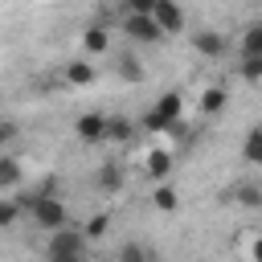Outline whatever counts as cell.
<instances>
[{
	"label": "cell",
	"instance_id": "6da1fadb",
	"mask_svg": "<svg viewBox=\"0 0 262 262\" xmlns=\"http://www.w3.org/2000/svg\"><path fill=\"white\" fill-rule=\"evenodd\" d=\"M20 209H29V213H33V221H37L41 229H61V225L70 221V213H66V201H57V196H49V192L20 196Z\"/></svg>",
	"mask_w": 262,
	"mask_h": 262
},
{
	"label": "cell",
	"instance_id": "7a4b0ae2",
	"mask_svg": "<svg viewBox=\"0 0 262 262\" xmlns=\"http://www.w3.org/2000/svg\"><path fill=\"white\" fill-rule=\"evenodd\" d=\"M49 258H86V233L82 229H53V242H49Z\"/></svg>",
	"mask_w": 262,
	"mask_h": 262
},
{
	"label": "cell",
	"instance_id": "3957f363",
	"mask_svg": "<svg viewBox=\"0 0 262 262\" xmlns=\"http://www.w3.org/2000/svg\"><path fill=\"white\" fill-rule=\"evenodd\" d=\"M180 94H164L160 102H156V111L151 115H143V131H168L176 119H180Z\"/></svg>",
	"mask_w": 262,
	"mask_h": 262
},
{
	"label": "cell",
	"instance_id": "277c9868",
	"mask_svg": "<svg viewBox=\"0 0 262 262\" xmlns=\"http://www.w3.org/2000/svg\"><path fill=\"white\" fill-rule=\"evenodd\" d=\"M151 16H156L160 33H180V29H184V12H180L176 0H156V4H151Z\"/></svg>",
	"mask_w": 262,
	"mask_h": 262
},
{
	"label": "cell",
	"instance_id": "5b68a950",
	"mask_svg": "<svg viewBox=\"0 0 262 262\" xmlns=\"http://www.w3.org/2000/svg\"><path fill=\"white\" fill-rule=\"evenodd\" d=\"M127 37H135V41H156V37H164V33H160V25H156L151 12H127Z\"/></svg>",
	"mask_w": 262,
	"mask_h": 262
},
{
	"label": "cell",
	"instance_id": "8992f818",
	"mask_svg": "<svg viewBox=\"0 0 262 262\" xmlns=\"http://www.w3.org/2000/svg\"><path fill=\"white\" fill-rule=\"evenodd\" d=\"M74 131L82 143H98V139H106V115H82L74 123Z\"/></svg>",
	"mask_w": 262,
	"mask_h": 262
},
{
	"label": "cell",
	"instance_id": "52a82bcc",
	"mask_svg": "<svg viewBox=\"0 0 262 262\" xmlns=\"http://www.w3.org/2000/svg\"><path fill=\"white\" fill-rule=\"evenodd\" d=\"M192 45H196V53H205V57H217V53H225V37H217V33H192Z\"/></svg>",
	"mask_w": 262,
	"mask_h": 262
},
{
	"label": "cell",
	"instance_id": "ba28073f",
	"mask_svg": "<svg viewBox=\"0 0 262 262\" xmlns=\"http://www.w3.org/2000/svg\"><path fill=\"white\" fill-rule=\"evenodd\" d=\"M242 156H246V164H262V127H250V131H246Z\"/></svg>",
	"mask_w": 262,
	"mask_h": 262
},
{
	"label": "cell",
	"instance_id": "9c48e42d",
	"mask_svg": "<svg viewBox=\"0 0 262 262\" xmlns=\"http://www.w3.org/2000/svg\"><path fill=\"white\" fill-rule=\"evenodd\" d=\"M66 82H70V86H90V82H94V66L70 61V66H66Z\"/></svg>",
	"mask_w": 262,
	"mask_h": 262
},
{
	"label": "cell",
	"instance_id": "30bf717a",
	"mask_svg": "<svg viewBox=\"0 0 262 262\" xmlns=\"http://www.w3.org/2000/svg\"><path fill=\"white\" fill-rule=\"evenodd\" d=\"M225 102H229V94H225L221 86H209V90L201 94V111H205V115H217Z\"/></svg>",
	"mask_w": 262,
	"mask_h": 262
},
{
	"label": "cell",
	"instance_id": "8fae6325",
	"mask_svg": "<svg viewBox=\"0 0 262 262\" xmlns=\"http://www.w3.org/2000/svg\"><path fill=\"white\" fill-rule=\"evenodd\" d=\"M168 172H172V156H168V151H151V156H147V176L164 180Z\"/></svg>",
	"mask_w": 262,
	"mask_h": 262
},
{
	"label": "cell",
	"instance_id": "7c38bea8",
	"mask_svg": "<svg viewBox=\"0 0 262 262\" xmlns=\"http://www.w3.org/2000/svg\"><path fill=\"white\" fill-rule=\"evenodd\" d=\"M151 205H156L160 213H172V209H176V188H172V184H160V188L151 192Z\"/></svg>",
	"mask_w": 262,
	"mask_h": 262
},
{
	"label": "cell",
	"instance_id": "4fadbf2b",
	"mask_svg": "<svg viewBox=\"0 0 262 262\" xmlns=\"http://www.w3.org/2000/svg\"><path fill=\"white\" fill-rule=\"evenodd\" d=\"M20 184V164L16 160H0V188H12Z\"/></svg>",
	"mask_w": 262,
	"mask_h": 262
},
{
	"label": "cell",
	"instance_id": "5bb4252c",
	"mask_svg": "<svg viewBox=\"0 0 262 262\" xmlns=\"http://www.w3.org/2000/svg\"><path fill=\"white\" fill-rule=\"evenodd\" d=\"M242 78H246V82H258V78H262V57H258V53H246V57H242Z\"/></svg>",
	"mask_w": 262,
	"mask_h": 262
},
{
	"label": "cell",
	"instance_id": "9a60e30c",
	"mask_svg": "<svg viewBox=\"0 0 262 262\" xmlns=\"http://www.w3.org/2000/svg\"><path fill=\"white\" fill-rule=\"evenodd\" d=\"M242 53H258V57H262V25L246 29V37H242Z\"/></svg>",
	"mask_w": 262,
	"mask_h": 262
},
{
	"label": "cell",
	"instance_id": "2e32d148",
	"mask_svg": "<svg viewBox=\"0 0 262 262\" xmlns=\"http://www.w3.org/2000/svg\"><path fill=\"white\" fill-rule=\"evenodd\" d=\"M82 45H86L90 53H102V49H106V33H102V29L94 25V29H86V37H82Z\"/></svg>",
	"mask_w": 262,
	"mask_h": 262
},
{
	"label": "cell",
	"instance_id": "e0dca14e",
	"mask_svg": "<svg viewBox=\"0 0 262 262\" xmlns=\"http://www.w3.org/2000/svg\"><path fill=\"white\" fill-rule=\"evenodd\" d=\"M119 180H123V176H119V168H115V164H106V168H102V176H98V188H102V192H115V188H119Z\"/></svg>",
	"mask_w": 262,
	"mask_h": 262
},
{
	"label": "cell",
	"instance_id": "ac0fdd59",
	"mask_svg": "<svg viewBox=\"0 0 262 262\" xmlns=\"http://www.w3.org/2000/svg\"><path fill=\"white\" fill-rule=\"evenodd\" d=\"M106 135L111 139H131V123L127 119H106Z\"/></svg>",
	"mask_w": 262,
	"mask_h": 262
},
{
	"label": "cell",
	"instance_id": "d6986e66",
	"mask_svg": "<svg viewBox=\"0 0 262 262\" xmlns=\"http://www.w3.org/2000/svg\"><path fill=\"white\" fill-rule=\"evenodd\" d=\"M106 225H111V221H106V213H98V217H90V221H86V229H82V233H86V237H102V233H106Z\"/></svg>",
	"mask_w": 262,
	"mask_h": 262
},
{
	"label": "cell",
	"instance_id": "ffe728a7",
	"mask_svg": "<svg viewBox=\"0 0 262 262\" xmlns=\"http://www.w3.org/2000/svg\"><path fill=\"white\" fill-rule=\"evenodd\" d=\"M16 213H20V201H0V225L4 229L16 221Z\"/></svg>",
	"mask_w": 262,
	"mask_h": 262
},
{
	"label": "cell",
	"instance_id": "44dd1931",
	"mask_svg": "<svg viewBox=\"0 0 262 262\" xmlns=\"http://www.w3.org/2000/svg\"><path fill=\"white\" fill-rule=\"evenodd\" d=\"M119 74H123V78H139V61L123 57V61H119Z\"/></svg>",
	"mask_w": 262,
	"mask_h": 262
},
{
	"label": "cell",
	"instance_id": "7402d4cb",
	"mask_svg": "<svg viewBox=\"0 0 262 262\" xmlns=\"http://www.w3.org/2000/svg\"><path fill=\"white\" fill-rule=\"evenodd\" d=\"M123 258H127V262H131V258H147V250H143V246H123Z\"/></svg>",
	"mask_w": 262,
	"mask_h": 262
},
{
	"label": "cell",
	"instance_id": "603a6c76",
	"mask_svg": "<svg viewBox=\"0 0 262 262\" xmlns=\"http://www.w3.org/2000/svg\"><path fill=\"white\" fill-rule=\"evenodd\" d=\"M242 201H246V205H258L262 196H258V188H242Z\"/></svg>",
	"mask_w": 262,
	"mask_h": 262
},
{
	"label": "cell",
	"instance_id": "cb8c5ba5",
	"mask_svg": "<svg viewBox=\"0 0 262 262\" xmlns=\"http://www.w3.org/2000/svg\"><path fill=\"white\" fill-rule=\"evenodd\" d=\"M156 0H131V12H151Z\"/></svg>",
	"mask_w": 262,
	"mask_h": 262
},
{
	"label": "cell",
	"instance_id": "d4e9b609",
	"mask_svg": "<svg viewBox=\"0 0 262 262\" xmlns=\"http://www.w3.org/2000/svg\"><path fill=\"white\" fill-rule=\"evenodd\" d=\"M12 135H16V127H12V123H0V143H8Z\"/></svg>",
	"mask_w": 262,
	"mask_h": 262
},
{
	"label": "cell",
	"instance_id": "484cf974",
	"mask_svg": "<svg viewBox=\"0 0 262 262\" xmlns=\"http://www.w3.org/2000/svg\"><path fill=\"white\" fill-rule=\"evenodd\" d=\"M250 254H254V258H262V237L254 242V250H250Z\"/></svg>",
	"mask_w": 262,
	"mask_h": 262
}]
</instances>
